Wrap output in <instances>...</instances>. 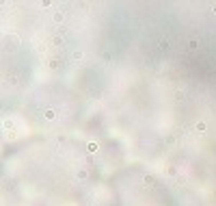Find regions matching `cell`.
I'll return each instance as SVG.
<instances>
[{
    "instance_id": "cell-2",
    "label": "cell",
    "mask_w": 216,
    "mask_h": 206,
    "mask_svg": "<svg viewBox=\"0 0 216 206\" xmlns=\"http://www.w3.org/2000/svg\"><path fill=\"white\" fill-rule=\"evenodd\" d=\"M195 128H197V133H205V128H207V126H205V122H197Z\"/></svg>"
},
{
    "instance_id": "cell-6",
    "label": "cell",
    "mask_w": 216,
    "mask_h": 206,
    "mask_svg": "<svg viewBox=\"0 0 216 206\" xmlns=\"http://www.w3.org/2000/svg\"><path fill=\"white\" fill-rule=\"evenodd\" d=\"M214 13H216V5H214Z\"/></svg>"
},
{
    "instance_id": "cell-3",
    "label": "cell",
    "mask_w": 216,
    "mask_h": 206,
    "mask_svg": "<svg viewBox=\"0 0 216 206\" xmlns=\"http://www.w3.org/2000/svg\"><path fill=\"white\" fill-rule=\"evenodd\" d=\"M188 46H190V50H197V48H199V41H197V39H190V44H188Z\"/></svg>"
},
{
    "instance_id": "cell-4",
    "label": "cell",
    "mask_w": 216,
    "mask_h": 206,
    "mask_svg": "<svg viewBox=\"0 0 216 206\" xmlns=\"http://www.w3.org/2000/svg\"><path fill=\"white\" fill-rule=\"evenodd\" d=\"M89 152H97V143H89Z\"/></svg>"
},
{
    "instance_id": "cell-1",
    "label": "cell",
    "mask_w": 216,
    "mask_h": 206,
    "mask_svg": "<svg viewBox=\"0 0 216 206\" xmlns=\"http://www.w3.org/2000/svg\"><path fill=\"white\" fill-rule=\"evenodd\" d=\"M43 117L48 119V122H54V119H56V113H54L52 108H48V111H45V113H43Z\"/></svg>"
},
{
    "instance_id": "cell-5",
    "label": "cell",
    "mask_w": 216,
    "mask_h": 206,
    "mask_svg": "<svg viewBox=\"0 0 216 206\" xmlns=\"http://www.w3.org/2000/svg\"><path fill=\"white\" fill-rule=\"evenodd\" d=\"M78 178H80V180H84V178H87V172H84V169H82V172H78Z\"/></svg>"
}]
</instances>
